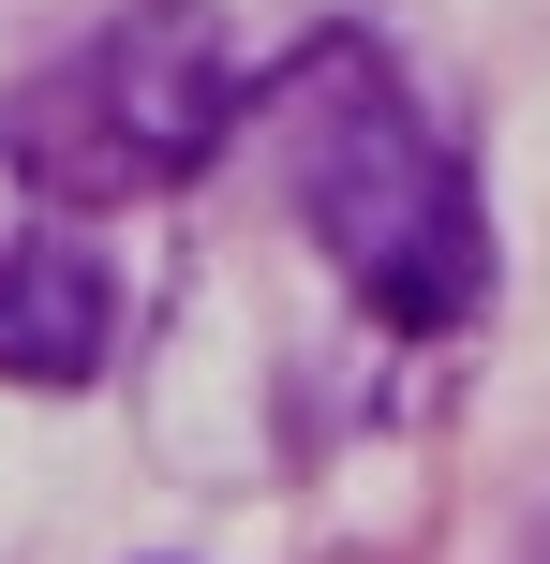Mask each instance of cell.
I'll return each mask as SVG.
<instances>
[{"label": "cell", "mask_w": 550, "mask_h": 564, "mask_svg": "<svg viewBox=\"0 0 550 564\" xmlns=\"http://www.w3.org/2000/svg\"><path fill=\"white\" fill-rule=\"evenodd\" d=\"M238 119H254V59H238L224 0H134L30 89L15 149L60 208H134V194H179Z\"/></svg>", "instance_id": "2"}, {"label": "cell", "mask_w": 550, "mask_h": 564, "mask_svg": "<svg viewBox=\"0 0 550 564\" xmlns=\"http://www.w3.org/2000/svg\"><path fill=\"white\" fill-rule=\"evenodd\" d=\"M327 564H387V550H327Z\"/></svg>", "instance_id": "5"}, {"label": "cell", "mask_w": 550, "mask_h": 564, "mask_svg": "<svg viewBox=\"0 0 550 564\" xmlns=\"http://www.w3.org/2000/svg\"><path fill=\"white\" fill-rule=\"evenodd\" d=\"M105 341H119V297H105V268H89V253H60V238H45V253L0 282V387H89Z\"/></svg>", "instance_id": "3"}, {"label": "cell", "mask_w": 550, "mask_h": 564, "mask_svg": "<svg viewBox=\"0 0 550 564\" xmlns=\"http://www.w3.org/2000/svg\"><path fill=\"white\" fill-rule=\"evenodd\" d=\"M45 224H60V194H45V178H30V149L0 134V282H15L30 253H45Z\"/></svg>", "instance_id": "4"}, {"label": "cell", "mask_w": 550, "mask_h": 564, "mask_svg": "<svg viewBox=\"0 0 550 564\" xmlns=\"http://www.w3.org/2000/svg\"><path fill=\"white\" fill-rule=\"evenodd\" d=\"M268 105L298 134L283 194L313 224V253L357 282V312L402 327V341L476 327V297H492V208H476V164L446 149V119L402 89V59L373 30H313Z\"/></svg>", "instance_id": "1"}]
</instances>
